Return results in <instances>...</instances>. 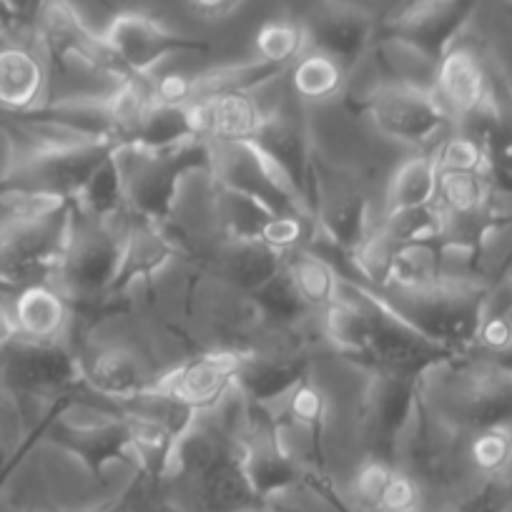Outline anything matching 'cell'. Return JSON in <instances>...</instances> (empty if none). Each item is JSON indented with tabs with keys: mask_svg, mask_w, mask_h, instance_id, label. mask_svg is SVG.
Here are the masks:
<instances>
[{
	"mask_svg": "<svg viewBox=\"0 0 512 512\" xmlns=\"http://www.w3.org/2000/svg\"><path fill=\"white\" fill-rule=\"evenodd\" d=\"M103 38L121 66L141 76L151 73L156 63L176 53H199L209 48L199 38L184 36L161 23L159 18L139 11L116 13L103 31Z\"/></svg>",
	"mask_w": 512,
	"mask_h": 512,
	"instance_id": "cell-8",
	"label": "cell"
},
{
	"mask_svg": "<svg viewBox=\"0 0 512 512\" xmlns=\"http://www.w3.org/2000/svg\"><path fill=\"white\" fill-rule=\"evenodd\" d=\"M81 382V359L66 342H31L18 337L0 349V395L13 400L61 397Z\"/></svg>",
	"mask_w": 512,
	"mask_h": 512,
	"instance_id": "cell-5",
	"label": "cell"
},
{
	"mask_svg": "<svg viewBox=\"0 0 512 512\" xmlns=\"http://www.w3.org/2000/svg\"><path fill=\"white\" fill-rule=\"evenodd\" d=\"M442 279V241H407L395 251L382 289H422Z\"/></svg>",
	"mask_w": 512,
	"mask_h": 512,
	"instance_id": "cell-21",
	"label": "cell"
},
{
	"mask_svg": "<svg viewBox=\"0 0 512 512\" xmlns=\"http://www.w3.org/2000/svg\"><path fill=\"white\" fill-rule=\"evenodd\" d=\"M495 58L480 43L457 38L437 61L435 96L447 116L465 123L475 116L490 91V76Z\"/></svg>",
	"mask_w": 512,
	"mask_h": 512,
	"instance_id": "cell-12",
	"label": "cell"
},
{
	"mask_svg": "<svg viewBox=\"0 0 512 512\" xmlns=\"http://www.w3.org/2000/svg\"><path fill=\"white\" fill-rule=\"evenodd\" d=\"M412 512H422V510H420V507H417V510H412Z\"/></svg>",
	"mask_w": 512,
	"mask_h": 512,
	"instance_id": "cell-33",
	"label": "cell"
},
{
	"mask_svg": "<svg viewBox=\"0 0 512 512\" xmlns=\"http://www.w3.org/2000/svg\"><path fill=\"white\" fill-rule=\"evenodd\" d=\"M297 21L307 31L309 48L329 53L352 71L359 58L377 46L379 23L349 0H292Z\"/></svg>",
	"mask_w": 512,
	"mask_h": 512,
	"instance_id": "cell-6",
	"label": "cell"
},
{
	"mask_svg": "<svg viewBox=\"0 0 512 512\" xmlns=\"http://www.w3.org/2000/svg\"><path fill=\"white\" fill-rule=\"evenodd\" d=\"M307 196L319 234L329 249L349 254L359 244L364 231L372 226L369 201L359 176L312 156Z\"/></svg>",
	"mask_w": 512,
	"mask_h": 512,
	"instance_id": "cell-4",
	"label": "cell"
},
{
	"mask_svg": "<svg viewBox=\"0 0 512 512\" xmlns=\"http://www.w3.org/2000/svg\"><path fill=\"white\" fill-rule=\"evenodd\" d=\"M437 191V161L432 154L412 156L405 164L397 166L395 174L387 184V196H384V214L395 211L420 209L435 201Z\"/></svg>",
	"mask_w": 512,
	"mask_h": 512,
	"instance_id": "cell-20",
	"label": "cell"
},
{
	"mask_svg": "<svg viewBox=\"0 0 512 512\" xmlns=\"http://www.w3.org/2000/svg\"><path fill=\"white\" fill-rule=\"evenodd\" d=\"M472 354H477V352H472ZM477 357L487 359V362H492V364H497V367H502V369H507V372H512V342L507 344V347H502L500 352L477 354Z\"/></svg>",
	"mask_w": 512,
	"mask_h": 512,
	"instance_id": "cell-30",
	"label": "cell"
},
{
	"mask_svg": "<svg viewBox=\"0 0 512 512\" xmlns=\"http://www.w3.org/2000/svg\"><path fill=\"white\" fill-rule=\"evenodd\" d=\"M21 337L16 327V319H13V309H6L0 304V349L8 347L11 342Z\"/></svg>",
	"mask_w": 512,
	"mask_h": 512,
	"instance_id": "cell-28",
	"label": "cell"
},
{
	"mask_svg": "<svg viewBox=\"0 0 512 512\" xmlns=\"http://www.w3.org/2000/svg\"><path fill=\"white\" fill-rule=\"evenodd\" d=\"M8 3H11L13 11L18 13V18L33 31V23H36V16L38 11H41L43 0H8Z\"/></svg>",
	"mask_w": 512,
	"mask_h": 512,
	"instance_id": "cell-29",
	"label": "cell"
},
{
	"mask_svg": "<svg viewBox=\"0 0 512 512\" xmlns=\"http://www.w3.org/2000/svg\"><path fill=\"white\" fill-rule=\"evenodd\" d=\"M254 48L256 61L287 73L309 51V38L297 18H279L267 21L256 31Z\"/></svg>",
	"mask_w": 512,
	"mask_h": 512,
	"instance_id": "cell-22",
	"label": "cell"
},
{
	"mask_svg": "<svg viewBox=\"0 0 512 512\" xmlns=\"http://www.w3.org/2000/svg\"><path fill=\"white\" fill-rule=\"evenodd\" d=\"M284 269H287L299 299L312 314H319L324 307H329L342 292L344 277L339 274L337 264L317 246L297 249L284 256Z\"/></svg>",
	"mask_w": 512,
	"mask_h": 512,
	"instance_id": "cell-18",
	"label": "cell"
},
{
	"mask_svg": "<svg viewBox=\"0 0 512 512\" xmlns=\"http://www.w3.org/2000/svg\"><path fill=\"white\" fill-rule=\"evenodd\" d=\"M191 11L199 13L201 18L219 21V18L231 16L241 6V0H189Z\"/></svg>",
	"mask_w": 512,
	"mask_h": 512,
	"instance_id": "cell-26",
	"label": "cell"
},
{
	"mask_svg": "<svg viewBox=\"0 0 512 512\" xmlns=\"http://www.w3.org/2000/svg\"><path fill=\"white\" fill-rule=\"evenodd\" d=\"M111 141H91V144L63 146V149L23 151L18 156L11 181L31 189L51 191V194L76 199L91 176L101 169L111 156Z\"/></svg>",
	"mask_w": 512,
	"mask_h": 512,
	"instance_id": "cell-11",
	"label": "cell"
},
{
	"mask_svg": "<svg viewBox=\"0 0 512 512\" xmlns=\"http://www.w3.org/2000/svg\"><path fill=\"white\" fill-rule=\"evenodd\" d=\"M81 359V379L108 402L134 400L156 382L149 359L131 344H101Z\"/></svg>",
	"mask_w": 512,
	"mask_h": 512,
	"instance_id": "cell-15",
	"label": "cell"
},
{
	"mask_svg": "<svg viewBox=\"0 0 512 512\" xmlns=\"http://www.w3.org/2000/svg\"><path fill=\"white\" fill-rule=\"evenodd\" d=\"M13 319L23 339L66 342L73 327V309L51 282H38L16 292Z\"/></svg>",
	"mask_w": 512,
	"mask_h": 512,
	"instance_id": "cell-16",
	"label": "cell"
},
{
	"mask_svg": "<svg viewBox=\"0 0 512 512\" xmlns=\"http://www.w3.org/2000/svg\"><path fill=\"white\" fill-rule=\"evenodd\" d=\"M239 364L241 352L204 349L181 359L176 367L156 377L151 387L179 405L189 407L191 412H209L236 390Z\"/></svg>",
	"mask_w": 512,
	"mask_h": 512,
	"instance_id": "cell-9",
	"label": "cell"
},
{
	"mask_svg": "<svg viewBox=\"0 0 512 512\" xmlns=\"http://www.w3.org/2000/svg\"><path fill=\"white\" fill-rule=\"evenodd\" d=\"M196 259L204 264L206 277L249 294L277 277L284 267V254L251 234L216 236L196 254Z\"/></svg>",
	"mask_w": 512,
	"mask_h": 512,
	"instance_id": "cell-13",
	"label": "cell"
},
{
	"mask_svg": "<svg viewBox=\"0 0 512 512\" xmlns=\"http://www.w3.org/2000/svg\"><path fill=\"white\" fill-rule=\"evenodd\" d=\"M487 317H512V274L492 289Z\"/></svg>",
	"mask_w": 512,
	"mask_h": 512,
	"instance_id": "cell-27",
	"label": "cell"
},
{
	"mask_svg": "<svg viewBox=\"0 0 512 512\" xmlns=\"http://www.w3.org/2000/svg\"><path fill=\"white\" fill-rule=\"evenodd\" d=\"M480 0H405L395 16L379 26V36L397 38L440 61L462 36Z\"/></svg>",
	"mask_w": 512,
	"mask_h": 512,
	"instance_id": "cell-10",
	"label": "cell"
},
{
	"mask_svg": "<svg viewBox=\"0 0 512 512\" xmlns=\"http://www.w3.org/2000/svg\"><path fill=\"white\" fill-rule=\"evenodd\" d=\"M48 71L43 58L26 43L0 48V111H28L41 106Z\"/></svg>",
	"mask_w": 512,
	"mask_h": 512,
	"instance_id": "cell-17",
	"label": "cell"
},
{
	"mask_svg": "<svg viewBox=\"0 0 512 512\" xmlns=\"http://www.w3.org/2000/svg\"><path fill=\"white\" fill-rule=\"evenodd\" d=\"M425 407L467 437L492 427L512 430V372L472 352L462 354V367L427 397Z\"/></svg>",
	"mask_w": 512,
	"mask_h": 512,
	"instance_id": "cell-2",
	"label": "cell"
},
{
	"mask_svg": "<svg viewBox=\"0 0 512 512\" xmlns=\"http://www.w3.org/2000/svg\"><path fill=\"white\" fill-rule=\"evenodd\" d=\"M194 139L209 144H249L262 128L267 108L259 101V88H231V91L201 96L186 108Z\"/></svg>",
	"mask_w": 512,
	"mask_h": 512,
	"instance_id": "cell-14",
	"label": "cell"
},
{
	"mask_svg": "<svg viewBox=\"0 0 512 512\" xmlns=\"http://www.w3.org/2000/svg\"><path fill=\"white\" fill-rule=\"evenodd\" d=\"M492 284L482 277H442L422 289H372L390 312L430 342L455 354L472 352L487 317Z\"/></svg>",
	"mask_w": 512,
	"mask_h": 512,
	"instance_id": "cell-1",
	"label": "cell"
},
{
	"mask_svg": "<svg viewBox=\"0 0 512 512\" xmlns=\"http://www.w3.org/2000/svg\"><path fill=\"white\" fill-rule=\"evenodd\" d=\"M33 38L51 63L63 71L86 73L118 83L134 76L108 48L103 33H93L71 0H43L33 23Z\"/></svg>",
	"mask_w": 512,
	"mask_h": 512,
	"instance_id": "cell-3",
	"label": "cell"
},
{
	"mask_svg": "<svg viewBox=\"0 0 512 512\" xmlns=\"http://www.w3.org/2000/svg\"><path fill=\"white\" fill-rule=\"evenodd\" d=\"M289 91L299 101L324 103L342 96L349 83V68L329 53L309 48L297 63L287 71Z\"/></svg>",
	"mask_w": 512,
	"mask_h": 512,
	"instance_id": "cell-19",
	"label": "cell"
},
{
	"mask_svg": "<svg viewBox=\"0 0 512 512\" xmlns=\"http://www.w3.org/2000/svg\"><path fill=\"white\" fill-rule=\"evenodd\" d=\"M369 121L379 134L407 144H430L450 134L452 118L432 91L384 81L364 101Z\"/></svg>",
	"mask_w": 512,
	"mask_h": 512,
	"instance_id": "cell-7",
	"label": "cell"
},
{
	"mask_svg": "<svg viewBox=\"0 0 512 512\" xmlns=\"http://www.w3.org/2000/svg\"><path fill=\"white\" fill-rule=\"evenodd\" d=\"M505 6L510 8V13H512V0H505Z\"/></svg>",
	"mask_w": 512,
	"mask_h": 512,
	"instance_id": "cell-32",
	"label": "cell"
},
{
	"mask_svg": "<svg viewBox=\"0 0 512 512\" xmlns=\"http://www.w3.org/2000/svg\"><path fill=\"white\" fill-rule=\"evenodd\" d=\"M420 482L397 465L390 485L384 487V495L379 500L377 512H412L420 507Z\"/></svg>",
	"mask_w": 512,
	"mask_h": 512,
	"instance_id": "cell-25",
	"label": "cell"
},
{
	"mask_svg": "<svg viewBox=\"0 0 512 512\" xmlns=\"http://www.w3.org/2000/svg\"><path fill=\"white\" fill-rule=\"evenodd\" d=\"M234 512H272V510H269V507H264V502H262V505H249V507H241V510H234Z\"/></svg>",
	"mask_w": 512,
	"mask_h": 512,
	"instance_id": "cell-31",
	"label": "cell"
},
{
	"mask_svg": "<svg viewBox=\"0 0 512 512\" xmlns=\"http://www.w3.org/2000/svg\"><path fill=\"white\" fill-rule=\"evenodd\" d=\"M397 470V462L384 455H367L352 477V502L357 510L377 512L379 500L384 495V487L390 485L392 475Z\"/></svg>",
	"mask_w": 512,
	"mask_h": 512,
	"instance_id": "cell-24",
	"label": "cell"
},
{
	"mask_svg": "<svg viewBox=\"0 0 512 512\" xmlns=\"http://www.w3.org/2000/svg\"><path fill=\"white\" fill-rule=\"evenodd\" d=\"M512 462V430L505 427H492V430L475 432L467 437V465L477 475L487 480H495L497 475L510 467Z\"/></svg>",
	"mask_w": 512,
	"mask_h": 512,
	"instance_id": "cell-23",
	"label": "cell"
}]
</instances>
